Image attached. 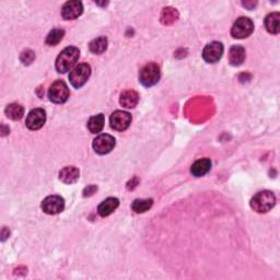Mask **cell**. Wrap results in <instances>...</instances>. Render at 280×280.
<instances>
[{"mask_svg":"<svg viewBox=\"0 0 280 280\" xmlns=\"http://www.w3.org/2000/svg\"><path fill=\"white\" fill-rule=\"evenodd\" d=\"M80 51L75 46H69L64 49L56 59V69L59 74H66L69 70L74 68L77 64Z\"/></svg>","mask_w":280,"mask_h":280,"instance_id":"obj_1","label":"cell"},{"mask_svg":"<svg viewBox=\"0 0 280 280\" xmlns=\"http://www.w3.org/2000/svg\"><path fill=\"white\" fill-rule=\"evenodd\" d=\"M276 204V197L274 193L269 191H263L257 193L251 200V207L256 212L265 213L268 212Z\"/></svg>","mask_w":280,"mask_h":280,"instance_id":"obj_2","label":"cell"},{"mask_svg":"<svg viewBox=\"0 0 280 280\" xmlns=\"http://www.w3.org/2000/svg\"><path fill=\"white\" fill-rule=\"evenodd\" d=\"M91 75V67L88 64H80L76 66L69 75V81L74 88L83 87Z\"/></svg>","mask_w":280,"mask_h":280,"instance_id":"obj_3","label":"cell"},{"mask_svg":"<svg viewBox=\"0 0 280 280\" xmlns=\"http://www.w3.org/2000/svg\"><path fill=\"white\" fill-rule=\"evenodd\" d=\"M160 68L157 64H148L140 70L139 81L147 88L152 87L160 80Z\"/></svg>","mask_w":280,"mask_h":280,"instance_id":"obj_4","label":"cell"},{"mask_svg":"<svg viewBox=\"0 0 280 280\" xmlns=\"http://www.w3.org/2000/svg\"><path fill=\"white\" fill-rule=\"evenodd\" d=\"M253 30H254L253 21L248 18L241 17L236 20L235 23L233 24L231 34L234 39L242 40V39L248 38L250 35L252 34Z\"/></svg>","mask_w":280,"mask_h":280,"instance_id":"obj_5","label":"cell"},{"mask_svg":"<svg viewBox=\"0 0 280 280\" xmlns=\"http://www.w3.org/2000/svg\"><path fill=\"white\" fill-rule=\"evenodd\" d=\"M48 98L53 103L61 104L65 103L69 98V89L64 81L54 82L48 91Z\"/></svg>","mask_w":280,"mask_h":280,"instance_id":"obj_6","label":"cell"},{"mask_svg":"<svg viewBox=\"0 0 280 280\" xmlns=\"http://www.w3.org/2000/svg\"><path fill=\"white\" fill-rule=\"evenodd\" d=\"M132 123V115L124 111H115L110 118L111 127L116 132H124Z\"/></svg>","mask_w":280,"mask_h":280,"instance_id":"obj_7","label":"cell"},{"mask_svg":"<svg viewBox=\"0 0 280 280\" xmlns=\"http://www.w3.org/2000/svg\"><path fill=\"white\" fill-rule=\"evenodd\" d=\"M115 138L109 134H102L93 140V149L99 154H106L111 152L115 147Z\"/></svg>","mask_w":280,"mask_h":280,"instance_id":"obj_8","label":"cell"},{"mask_svg":"<svg viewBox=\"0 0 280 280\" xmlns=\"http://www.w3.org/2000/svg\"><path fill=\"white\" fill-rule=\"evenodd\" d=\"M65 208V202L60 196L52 195L46 197L42 203V209L48 214L60 213Z\"/></svg>","mask_w":280,"mask_h":280,"instance_id":"obj_9","label":"cell"},{"mask_svg":"<svg viewBox=\"0 0 280 280\" xmlns=\"http://www.w3.org/2000/svg\"><path fill=\"white\" fill-rule=\"evenodd\" d=\"M46 121V113L43 109H35L28 113L25 125L31 131H38V129L44 126Z\"/></svg>","mask_w":280,"mask_h":280,"instance_id":"obj_10","label":"cell"},{"mask_svg":"<svg viewBox=\"0 0 280 280\" xmlns=\"http://www.w3.org/2000/svg\"><path fill=\"white\" fill-rule=\"evenodd\" d=\"M222 54H224V45L220 42H211L203 51V57L205 61L214 64L219 61Z\"/></svg>","mask_w":280,"mask_h":280,"instance_id":"obj_11","label":"cell"},{"mask_svg":"<svg viewBox=\"0 0 280 280\" xmlns=\"http://www.w3.org/2000/svg\"><path fill=\"white\" fill-rule=\"evenodd\" d=\"M83 12V6L81 2L78 0H71L67 2L61 8V17L65 20H75L79 18Z\"/></svg>","mask_w":280,"mask_h":280,"instance_id":"obj_12","label":"cell"},{"mask_svg":"<svg viewBox=\"0 0 280 280\" xmlns=\"http://www.w3.org/2000/svg\"><path fill=\"white\" fill-rule=\"evenodd\" d=\"M118 206H119V200L117 198H114V197L106 198L104 202L100 204L98 208V212L101 217H107L116 210Z\"/></svg>","mask_w":280,"mask_h":280,"instance_id":"obj_13","label":"cell"},{"mask_svg":"<svg viewBox=\"0 0 280 280\" xmlns=\"http://www.w3.org/2000/svg\"><path fill=\"white\" fill-rule=\"evenodd\" d=\"M139 96L138 93L134 90H126L121 93L119 102L121 106H124L125 109H134V107L138 104Z\"/></svg>","mask_w":280,"mask_h":280,"instance_id":"obj_14","label":"cell"},{"mask_svg":"<svg viewBox=\"0 0 280 280\" xmlns=\"http://www.w3.org/2000/svg\"><path fill=\"white\" fill-rule=\"evenodd\" d=\"M79 176H80V172L76 167H66L59 172V179L65 184L76 183Z\"/></svg>","mask_w":280,"mask_h":280,"instance_id":"obj_15","label":"cell"},{"mask_svg":"<svg viewBox=\"0 0 280 280\" xmlns=\"http://www.w3.org/2000/svg\"><path fill=\"white\" fill-rule=\"evenodd\" d=\"M245 60V49L240 45H235L230 48L229 61L232 66H240Z\"/></svg>","mask_w":280,"mask_h":280,"instance_id":"obj_16","label":"cell"},{"mask_svg":"<svg viewBox=\"0 0 280 280\" xmlns=\"http://www.w3.org/2000/svg\"><path fill=\"white\" fill-rule=\"evenodd\" d=\"M211 169V161L209 159H200L193 164L191 172L194 176L200 177L207 174Z\"/></svg>","mask_w":280,"mask_h":280,"instance_id":"obj_17","label":"cell"},{"mask_svg":"<svg viewBox=\"0 0 280 280\" xmlns=\"http://www.w3.org/2000/svg\"><path fill=\"white\" fill-rule=\"evenodd\" d=\"M280 14L279 12H272L266 17L265 20V26H266V30L271 34H278L280 30V23H279Z\"/></svg>","mask_w":280,"mask_h":280,"instance_id":"obj_18","label":"cell"},{"mask_svg":"<svg viewBox=\"0 0 280 280\" xmlns=\"http://www.w3.org/2000/svg\"><path fill=\"white\" fill-rule=\"evenodd\" d=\"M5 113L8 118H10L12 120H19L23 117L24 109H23V106H21L18 103H11L6 107Z\"/></svg>","mask_w":280,"mask_h":280,"instance_id":"obj_19","label":"cell"},{"mask_svg":"<svg viewBox=\"0 0 280 280\" xmlns=\"http://www.w3.org/2000/svg\"><path fill=\"white\" fill-rule=\"evenodd\" d=\"M105 123V117L103 114H98L96 116H92L88 121V129L92 134H99L102 132Z\"/></svg>","mask_w":280,"mask_h":280,"instance_id":"obj_20","label":"cell"},{"mask_svg":"<svg viewBox=\"0 0 280 280\" xmlns=\"http://www.w3.org/2000/svg\"><path fill=\"white\" fill-rule=\"evenodd\" d=\"M106 48H107V39L104 37L98 38L90 43V51L93 54H98V55L102 54L106 51Z\"/></svg>","mask_w":280,"mask_h":280,"instance_id":"obj_21","label":"cell"},{"mask_svg":"<svg viewBox=\"0 0 280 280\" xmlns=\"http://www.w3.org/2000/svg\"><path fill=\"white\" fill-rule=\"evenodd\" d=\"M153 205V200L151 198L149 199H136L132 205L133 210L137 213H142L149 210Z\"/></svg>","mask_w":280,"mask_h":280,"instance_id":"obj_22","label":"cell"},{"mask_svg":"<svg viewBox=\"0 0 280 280\" xmlns=\"http://www.w3.org/2000/svg\"><path fill=\"white\" fill-rule=\"evenodd\" d=\"M65 35V31L61 28H54L53 31L49 32L46 38V44L49 46L57 45L63 40Z\"/></svg>","mask_w":280,"mask_h":280,"instance_id":"obj_23","label":"cell"},{"mask_svg":"<svg viewBox=\"0 0 280 280\" xmlns=\"http://www.w3.org/2000/svg\"><path fill=\"white\" fill-rule=\"evenodd\" d=\"M21 61H22L24 65H30L32 64V61L35 58V55L30 49H27V51H24L22 54H21Z\"/></svg>","mask_w":280,"mask_h":280,"instance_id":"obj_24","label":"cell"}]
</instances>
